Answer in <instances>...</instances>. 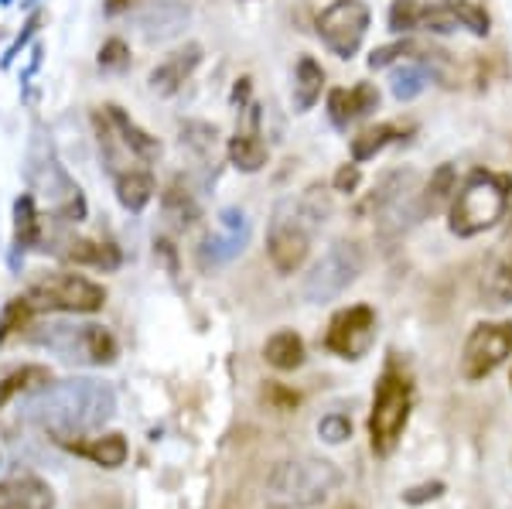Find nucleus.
I'll use <instances>...</instances> for the list:
<instances>
[{
  "label": "nucleus",
  "instance_id": "nucleus-33",
  "mask_svg": "<svg viewBox=\"0 0 512 509\" xmlns=\"http://www.w3.org/2000/svg\"><path fill=\"white\" fill-rule=\"evenodd\" d=\"M451 11L458 14V24L465 31H472L475 38H485L492 31V21H489V11L485 7H478L475 0H448Z\"/></svg>",
  "mask_w": 512,
  "mask_h": 509
},
{
  "label": "nucleus",
  "instance_id": "nucleus-15",
  "mask_svg": "<svg viewBox=\"0 0 512 509\" xmlns=\"http://www.w3.org/2000/svg\"><path fill=\"white\" fill-rule=\"evenodd\" d=\"M188 21H192L188 0H151V4L137 14V28L147 41L178 38Z\"/></svg>",
  "mask_w": 512,
  "mask_h": 509
},
{
  "label": "nucleus",
  "instance_id": "nucleus-41",
  "mask_svg": "<svg viewBox=\"0 0 512 509\" xmlns=\"http://www.w3.org/2000/svg\"><path fill=\"white\" fill-rule=\"evenodd\" d=\"M352 106H355V120L376 113L379 110V89L373 86V82H359V86H352Z\"/></svg>",
  "mask_w": 512,
  "mask_h": 509
},
{
  "label": "nucleus",
  "instance_id": "nucleus-30",
  "mask_svg": "<svg viewBox=\"0 0 512 509\" xmlns=\"http://www.w3.org/2000/svg\"><path fill=\"white\" fill-rule=\"evenodd\" d=\"M424 89H427V69H424V65H400V69H393L390 93H393L396 103L417 100Z\"/></svg>",
  "mask_w": 512,
  "mask_h": 509
},
{
  "label": "nucleus",
  "instance_id": "nucleus-16",
  "mask_svg": "<svg viewBox=\"0 0 512 509\" xmlns=\"http://www.w3.org/2000/svg\"><path fill=\"white\" fill-rule=\"evenodd\" d=\"M198 62H202V45H198V41H188L185 48L164 55V59L154 65L151 76H147V86H151V93H158V96H175L178 89L192 79Z\"/></svg>",
  "mask_w": 512,
  "mask_h": 509
},
{
  "label": "nucleus",
  "instance_id": "nucleus-26",
  "mask_svg": "<svg viewBox=\"0 0 512 509\" xmlns=\"http://www.w3.org/2000/svg\"><path fill=\"white\" fill-rule=\"evenodd\" d=\"M41 243V216H38V205L35 195H18L14 199V250H35Z\"/></svg>",
  "mask_w": 512,
  "mask_h": 509
},
{
  "label": "nucleus",
  "instance_id": "nucleus-31",
  "mask_svg": "<svg viewBox=\"0 0 512 509\" xmlns=\"http://www.w3.org/2000/svg\"><path fill=\"white\" fill-rule=\"evenodd\" d=\"M485 301H489L492 308L512 305V250L499 260V264H495L489 281H485Z\"/></svg>",
  "mask_w": 512,
  "mask_h": 509
},
{
  "label": "nucleus",
  "instance_id": "nucleus-7",
  "mask_svg": "<svg viewBox=\"0 0 512 509\" xmlns=\"http://www.w3.org/2000/svg\"><path fill=\"white\" fill-rule=\"evenodd\" d=\"M24 298L35 311H59V315H96L106 305V287L76 274V270H48L28 284Z\"/></svg>",
  "mask_w": 512,
  "mask_h": 509
},
{
  "label": "nucleus",
  "instance_id": "nucleus-42",
  "mask_svg": "<svg viewBox=\"0 0 512 509\" xmlns=\"http://www.w3.org/2000/svg\"><path fill=\"white\" fill-rule=\"evenodd\" d=\"M359 185H362V168H359V161L342 164V168L335 171V178H332V188H335L338 195H355V192H359Z\"/></svg>",
  "mask_w": 512,
  "mask_h": 509
},
{
  "label": "nucleus",
  "instance_id": "nucleus-19",
  "mask_svg": "<svg viewBox=\"0 0 512 509\" xmlns=\"http://www.w3.org/2000/svg\"><path fill=\"white\" fill-rule=\"evenodd\" d=\"M62 448L72 451V455H79V458H89V462L99 465V469H120V465L127 462V455H130L127 438H123V434H117V431H110V434H89V438L65 441Z\"/></svg>",
  "mask_w": 512,
  "mask_h": 509
},
{
  "label": "nucleus",
  "instance_id": "nucleus-3",
  "mask_svg": "<svg viewBox=\"0 0 512 509\" xmlns=\"http://www.w3.org/2000/svg\"><path fill=\"white\" fill-rule=\"evenodd\" d=\"M338 486H342V469L328 458H284L267 475V503L280 509H311L325 503Z\"/></svg>",
  "mask_w": 512,
  "mask_h": 509
},
{
  "label": "nucleus",
  "instance_id": "nucleus-24",
  "mask_svg": "<svg viewBox=\"0 0 512 509\" xmlns=\"http://www.w3.org/2000/svg\"><path fill=\"white\" fill-rule=\"evenodd\" d=\"M62 257L76 267H96V270H117L123 264L120 250L113 243H103V240H69L62 250Z\"/></svg>",
  "mask_w": 512,
  "mask_h": 509
},
{
  "label": "nucleus",
  "instance_id": "nucleus-12",
  "mask_svg": "<svg viewBox=\"0 0 512 509\" xmlns=\"http://www.w3.org/2000/svg\"><path fill=\"white\" fill-rule=\"evenodd\" d=\"M512 356V325L509 322H482L472 328L461 349V376L478 383L492 376Z\"/></svg>",
  "mask_w": 512,
  "mask_h": 509
},
{
  "label": "nucleus",
  "instance_id": "nucleus-49",
  "mask_svg": "<svg viewBox=\"0 0 512 509\" xmlns=\"http://www.w3.org/2000/svg\"><path fill=\"white\" fill-rule=\"evenodd\" d=\"M509 383H512V376H509Z\"/></svg>",
  "mask_w": 512,
  "mask_h": 509
},
{
  "label": "nucleus",
  "instance_id": "nucleus-25",
  "mask_svg": "<svg viewBox=\"0 0 512 509\" xmlns=\"http://www.w3.org/2000/svg\"><path fill=\"white\" fill-rule=\"evenodd\" d=\"M263 359L274 369H280V373H291V369L304 363V339L291 332V328H280V332H274L263 342Z\"/></svg>",
  "mask_w": 512,
  "mask_h": 509
},
{
  "label": "nucleus",
  "instance_id": "nucleus-38",
  "mask_svg": "<svg viewBox=\"0 0 512 509\" xmlns=\"http://www.w3.org/2000/svg\"><path fill=\"white\" fill-rule=\"evenodd\" d=\"M328 120H332L335 130H349V123H355L352 89H332L328 93Z\"/></svg>",
  "mask_w": 512,
  "mask_h": 509
},
{
  "label": "nucleus",
  "instance_id": "nucleus-5",
  "mask_svg": "<svg viewBox=\"0 0 512 509\" xmlns=\"http://www.w3.org/2000/svg\"><path fill=\"white\" fill-rule=\"evenodd\" d=\"M31 346H41L72 366H110L117 363V335L96 322H45L28 332Z\"/></svg>",
  "mask_w": 512,
  "mask_h": 509
},
{
  "label": "nucleus",
  "instance_id": "nucleus-46",
  "mask_svg": "<svg viewBox=\"0 0 512 509\" xmlns=\"http://www.w3.org/2000/svg\"><path fill=\"white\" fill-rule=\"evenodd\" d=\"M137 0H103V11L106 14H123V11H130Z\"/></svg>",
  "mask_w": 512,
  "mask_h": 509
},
{
  "label": "nucleus",
  "instance_id": "nucleus-39",
  "mask_svg": "<svg viewBox=\"0 0 512 509\" xmlns=\"http://www.w3.org/2000/svg\"><path fill=\"white\" fill-rule=\"evenodd\" d=\"M414 45L417 41H410V38H400V41H390V45H379L369 52V69L379 72V69H390V65L396 59H403V55H414Z\"/></svg>",
  "mask_w": 512,
  "mask_h": 509
},
{
  "label": "nucleus",
  "instance_id": "nucleus-6",
  "mask_svg": "<svg viewBox=\"0 0 512 509\" xmlns=\"http://www.w3.org/2000/svg\"><path fill=\"white\" fill-rule=\"evenodd\" d=\"M359 216H373L383 233H403L420 219V175L414 168L386 171L376 182L366 202H359Z\"/></svg>",
  "mask_w": 512,
  "mask_h": 509
},
{
  "label": "nucleus",
  "instance_id": "nucleus-4",
  "mask_svg": "<svg viewBox=\"0 0 512 509\" xmlns=\"http://www.w3.org/2000/svg\"><path fill=\"white\" fill-rule=\"evenodd\" d=\"M509 192L512 182L506 175L472 171L448 205V229L454 236H461V240H468V236H478L485 229L499 226V219L509 209Z\"/></svg>",
  "mask_w": 512,
  "mask_h": 509
},
{
  "label": "nucleus",
  "instance_id": "nucleus-11",
  "mask_svg": "<svg viewBox=\"0 0 512 509\" xmlns=\"http://www.w3.org/2000/svg\"><path fill=\"white\" fill-rule=\"evenodd\" d=\"M31 182H35L38 192H45L48 199V209L55 212V219L62 223H82L86 219V195L82 188L72 182L69 171L62 168L59 158L52 151L45 154H31Z\"/></svg>",
  "mask_w": 512,
  "mask_h": 509
},
{
  "label": "nucleus",
  "instance_id": "nucleus-22",
  "mask_svg": "<svg viewBox=\"0 0 512 509\" xmlns=\"http://www.w3.org/2000/svg\"><path fill=\"white\" fill-rule=\"evenodd\" d=\"M321 89H325V69H321V62H315L311 55H301L294 65V82H291L294 113L315 110V103L321 100Z\"/></svg>",
  "mask_w": 512,
  "mask_h": 509
},
{
  "label": "nucleus",
  "instance_id": "nucleus-10",
  "mask_svg": "<svg viewBox=\"0 0 512 509\" xmlns=\"http://www.w3.org/2000/svg\"><path fill=\"white\" fill-rule=\"evenodd\" d=\"M369 21H373V14H369L366 0H335L332 7L318 14L315 28L328 52L338 59H355L369 35Z\"/></svg>",
  "mask_w": 512,
  "mask_h": 509
},
{
  "label": "nucleus",
  "instance_id": "nucleus-9",
  "mask_svg": "<svg viewBox=\"0 0 512 509\" xmlns=\"http://www.w3.org/2000/svg\"><path fill=\"white\" fill-rule=\"evenodd\" d=\"M366 270V253L359 243L352 240H338L321 253V260L308 270L304 277V301L308 305H328V301L342 298L349 287L359 281V274Z\"/></svg>",
  "mask_w": 512,
  "mask_h": 509
},
{
  "label": "nucleus",
  "instance_id": "nucleus-18",
  "mask_svg": "<svg viewBox=\"0 0 512 509\" xmlns=\"http://www.w3.org/2000/svg\"><path fill=\"white\" fill-rule=\"evenodd\" d=\"M0 509H55V492L31 472L11 475L0 482Z\"/></svg>",
  "mask_w": 512,
  "mask_h": 509
},
{
  "label": "nucleus",
  "instance_id": "nucleus-21",
  "mask_svg": "<svg viewBox=\"0 0 512 509\" xmlns=\"http://www.w3.org/2000/svg\"><path fill=\"white\" fill-rule=\"evenodd\" d=\"M113 188H117V202L123 205L127 212H144L151 205L154 192V175L144 168H123V171H113Z\"/></svg>",
  "mask_w": 512,
  "mask_h": 509
},
{
  "label": "nucleus",
  "instance_id": "nucleus-32",
  "mask_svg": "<svg viewBox=\"0 0 512 509\" xmlns=\"http://www.w3.org/2000/svg\"><path fill=\"white\" fill-rule=\"evenodd\" d=\"M420 31H431V35H451V31H461L458 14L451 11L448 0L424 4V14H420Z\"/></svg>",
  "mask_w": 512,
  "mask_h": 509
},
{
  "label": "nucleus",
  "instance_id": "nucleus-34",
  "mask_svg": "<svg viewBox=\"0 0 512 509\" xmlns=\"http://www.w3.org/2000/svg\"><path fill=\"white\" fill-rule=\"evenodd\" d=\"M31 315H35V308H31V301L24 298V294H21V298L7 301L4 315H0V342H7L11 335H18L21 328H28Z\"/></svg>",
  "mask_w": 512,
  "mask_h": 509
},
{
  "label": "nucleus",
  "instance_id": "nucleus-48",
  "mask_svg": "<svg viewBox=\"0 0 512 509\" xmlns=\"http://www.w3.org/2000/svg\"><path fill=\"white\" fill-rule=\"evenodd\" d=\"M0 4H11V0H0Z\"/></svg>",
  "mask_w": 512,
  "mask_h": 509
},
{
  "label": "nucleus",
  "instance_id": "nucleus-14",
  "mask_svg": "<svg viewBox=\"0 0 512 509\" xmlns=\"http://www.w3.org/2000/svg\"><path fill=\"white\" fill-rule=\"evenodd\" d=\"M246 243H250V219H246L243 209L229 205V209L219 212L216 233L205 236L202 246H198V264H202L205 270L233 264L236 257H243Z\"/></svg>",
  "mask_w": 512,
  "mask_h": 509
},
{
  "label": "nucleus",
  "instance_id": "nucleus-20",
  "mask_svg": "<svg viewBox=\"0 0 512 509\" xmlns=\"http://www.w3.org/2000/svg\"><path fill=\"white\" fill-rule=\"evenodd\" d=\"M454 192H458V168H454L451 161L437 164L431 171V178L420 185V216L424 219L441 216V212L451 205Z\"/></svg>",
  "mask_w": 512,
  "mask_h": 509
},
{
  "label": "nucleus",
  "instance_id": "nucleus-36",
  "mask_svg": "<svg viewBox=\"0 0 512 509\" xmlns=\"http://www.w3.org/2000/svg\"><path fill=\"white\" fill-rule=\"evenodd\" d=\"M181 144L192 147L198 158H209L212 147H216V127H209V123H185L181 127Z\"/></svg>",
  "mask_w": 512,
  "mask_h": 509
},
{
  "label": "nucleus",
  "instance_id": "nucleus-8",
  "mask_svg": "<svg viewBox=\"0 0 512 509\" xmlns=\"http://www.w3.org/2000/svg\"><path fill=\"white\" fill-rule=\"evenodd\" d=\"M410 407H414V387L403 373L386 369L376 383L373 393V414H369V441L379 458L393 455L400 445L403 431L410 421Z\"/></svg>",
  "mask_w": 512,
  "mask_h": 509
},
{
  "label": "nucleus",
  "instance_id": "nucleus-23",
  "mask_svg": "<svg viewBox=\"0 0 512 509\" xmlns=\"http://www.w3.org/2000/svg\"><path fill=\"white\" fill-rule=\"evenodd\" d=\"M226 158L236 171H243V175H256V171L267 168L270 151H267V144L260 141L256 130H236L226 141Z\"/></svg>",
  "mask_w": 512,
  "mask_h": 509
},
{
  "label": "nucleus",
  "instance_id": "nucleus-37",
  "mask_svg": "<svg viewBox=\"0 0 512 509\" xmlns=\"http://www.w3.org/2000/svg\"><path fill=\"white\" fill-rule=\"evenodd\" d=\"M96 62H99V69H103V72H127L130 69V48H127V41H123V38L103 41V48H99Z\"/></svg>",
  "mask_w": 512,
  "mask_h": 509
},
{
  "label": "nucleus",
  "instance_id": "nucleus-45",
  "mask_svg": "<svg viewBox=\"0 0 512 509\" xmlns=\"http://www.w3.org/2000/svg\"><path fill=\"white\" fill-rule=\"evenodd\" d=\"M267 397L270 400H280V404H284V410L297 407V393H287V390H280V387H267Z\"/></svg>",
  "mask_w": 512,
  "mask_h": 509
},
{
  "label": "nucleus",
  "instance_id": "nucleus-2",
  "mask_svg": "<svg viewBox=\"0 0 512 509\" xmlns=\"http://www.w3.org/2000/svg\"><path fill=\"white\" fill-rule=\"evenodd\" d=\"M328 212H332V195L321 185H311L297 199L291 195V199L277 202L267 226V257L277 274L287 277L294 270H301L311 253V240L328 219Z\"/></svg>",
  "mask_w": 512,
  "mask_h": 509
},
{
  "label": "nucleus",
  "instance_id": "nucleus-29",
  "mask_svg": "<svg viewBox=\"0 0 512 509\" xmlns=\"http://www.w3.org/2000/svg\"><path fill=\"white\" fill-rule=\"evenodd\" d=\"M396 141V127L393 123H373V127L359 130L352 137V161H373L386 144Z\"/></svg>",
  "mask_w": 512,
  "mask_h": 509
},
{
  "label": "nucleus",
  "instance_id": "nucleus-13",
  "mask_svg": "<svg viewBox=\"0 0 512 509\" xmlns=\"http://www.w3.org/2000/svg\"><path fill=\"white\" fill-rule=\"evenodd\" d=\"M376 339V311L369 305H352L328 322L325 346L338 359H362Z\"/></svg>",
  "mask_w": 512,
  "mask_h": 509
},
{
  "label": "nucleus",
  "instance_id": "nucleus-35",
  "mask_svg": "<svg viewBox=\"0 0 512 509\" xmlns=\"http://www.w3.org/2000/svg\"><path fill=\"white\" fill-rule=\"evenodd\" d=\"M420 14H424V4H420V0H393L390 31H396V35H410V31L420 28Z\"/></svg>",
  "mask_w": 512,
  "mask_h": 509
},
{
  "label": "nucleus",
  "instance_id": "nucleus-17",
  "mask_svg": "<svg viewBox=\"0 0 512 509\" xmlns=\"http://www.w3.org/2000/svg\"><path fill=\"white\" fill-rule=\"evenodd\" d=\"M103 120L110 123V130L117 134V141L123 144V151L130 154V158H137V161H154L161 154V144H158V137H151L147 134L140 123L130 117L123 106L117 103H106L103 106Z\"/></svg>",
  "mask_w": 512,
  "mask_h": 509
},
{
  "label": "nucleus",
  "instance_id": "nucleus-47",
  "mask_svg": "<svg viewBox=\"0 0 512 509\" xmlns=\"http://www.w3.org/2000/svg\"><path fill=\"white\" fill-rule=\"evenodd\" d=\"M250 76H243V79H239L236 82V89H233V103H246V100H250Z\"/></svg>",
  "mask_w": 512,
  "mask_h": 509
},
{
  "label": "nucleus",
  "instance_id": "nucleus-28",
  "mask_svg": "<svg viewBox=\"0 0 512 509\" xmlns=\"http://www.w3.org/2000/svg\"><path fill=\"white\" fill-rule=\"evenodd\" d=\"M45 383H52L48 366H21V369H14V373H7L4 380H0V410L11 404L14 397L35 393L38 387H45Z\"/></svg>",
  "mask_w": 512,
  "mask_h": 509
},
{
  "label": "nucleus",
  "instance_id": "nucleus-40",
  "mask_svg": "<svg viewBox=\"0 0 512 509\" xmlns=\"http://www.w3.org/2000/svg\"><path fill=\"white\" fill-rule=\"evenodd\" d=\"M318 438L325 445H345L352 438V421L345 414H338V410H332V414H325L318 421Z\"/></svg>",
  "mask_w": 512,
  "mask_h": 509
},
{
  "label": "nucleus",
  "instance_id": "nucleus-27",
  "mask_svg": "<svg viewBox=\"0 0 512 509\" xmlns=\"http://www.w3.org/2000/svg\"><path fill=\"white\" fill-rule=\"evenodd\" d=\"M161 209H164V219H168L171 226H178V229L195 226V223H198V216H202V209H198L195 195L188 192V188H181V182L164 188Z\"/></svg>",
  "mask_w": 512,
  "mask_h": 509
},
{
  "label": "nucleus",
  "instance_id": "nucleus-1",
  "mask_svg": "<svg viewBox=\"0 0 512 509\" xmlns=\"http://www.w3.org/2000/svg\"><path fill=\"white\" fill-rule=\"evenodd\" d=\"M113 414H117V390L89 376L52 380L28 393L21 404V421L48 434L55 445L99 434L113 421Z\"/></svg>",
  "mask_w": 512,
  "mask_h": 509
},
{
  "label": "nucleus",
  "instance_id": "nucleus-44",
  "mask_svg": "<svg viewBox=\"0 0 512 509\" xmlns=\"http://www.w3.org/2000/svg\"><path fill=\"white\" fill-rule=\"evenodd\" d=\"M441 496H444V482H427V486H417V489L403 492V503L420 506V503H427V499H441Z\"/></svg>",
  "mask_w": 512,
  "mask_h": 509
},
{
  "label": "nucleus",
  "instance_id": "nucleus-43",
  "mask_svg": "<svg viewBox=\"0 0 512 509\" xmlns=\"http://www.w3.org/2000/svg\"><path fill=\"white\" fill-rule=\"evenodd\" d=\"M38 24H41V14H31V21H28V24H24V31H21V35H18V38H14V45H11V48H7V55H4V65H11L14 59H18V55H21V48H24V45H28V41H31V38H35Z\"/></svg>",
  "mask_w": 512,
  "mask_h": 509
}]
</instances>
